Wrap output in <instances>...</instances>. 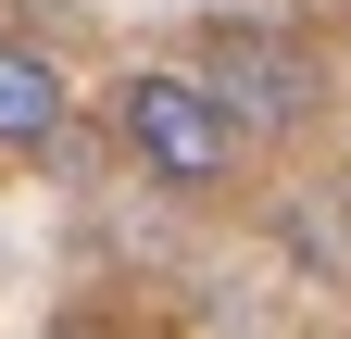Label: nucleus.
<instances>
[{
    "mask_svg": "<svg viewBox=\"0 0 351 339\" xmlns=\"http://www.w3.org/2000/svg\"><path fill=\"white\" fill-rule=\"evenodd\" d=\"M201 75L226 89V113L251 126V139H301L326 101H339V75H326V51L301 25H251V13H213L201 25Z\"/></svg>",
    "mask_w": 351,
    "mask_h": 339,
    "instance_id": "obj_2",
    "label": "nucleus"
},
{
    "mask_svg": "<svg viewBox=\"0 0 351 339\" xmlns=\"http://www.w3.org/2000/svg\"><path fill=\"white\" fill-rule=\"evenodd\" d=\"M63 126H75V75L38 38H0V163H38Z\"/></svg>",
    "mask_w": 351,
    "mask_h": 339,
    "instance_id": "obj_3",
    "label": "nucleus"
},
{
    "mask_svg": "<svg viewBox=\"0 0 351 339\" xmlns=\"http://www.w3.org/2000/svg\"><path fill=\"white\" fill-rule=\"evenodd\" d=\"M113 151L138 163L163 201H226L251 126L226 113V89H213L201 63H125L113 75Z\"/></svg>",
    "mask_w": 351,
    "mask_h": 339,
    "instance_id": "obj_1",
    "label": "nucleus"
}]
</instances>
